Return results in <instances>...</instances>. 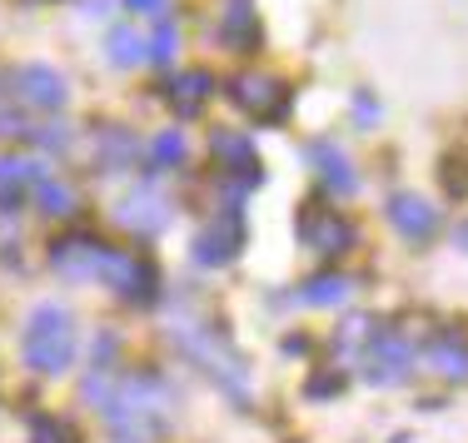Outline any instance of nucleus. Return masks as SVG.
<instances>
[{
    "instance_id": "1a4fd4ad",
    "label": "nucleus",
    "mask_w": 468,
    "mask_h": 443,
    "mask_svg": "<svg viewBox=\"0 0 468 443\" xmlns=\"http://www.w3.org/2000/svg\"><path fill=\"white\" fill-rule=\"evenodd\" d=\"M115 219L125 229H135V235H160V229L170 225V199L154 190V185H135V190L115 205Z\"/></svg>"
},
{
    "instance_id": "4be33fe9",
    "label": "nucleus",
    "mask_w": 468,
    "mask_h": 443,
    "mask_svg": "<svg viewBox=\"0 0 468 443\" xmlns=\"http://www.w3.org/2000/svg\"><path fill=\"white\" fill-rule=\"evenodd\" d=\"M150 164H160V170L185 164V135L180 130H160V135L150 140Z\"/></svg>"
},
{
    "instance_id": "2eb2a0df",
    "label": "nucleus",
    "mask_w": 468,
    "mask_h": 443,
    "mask_svg": "<svg viewBox=\"0 0 468 443\" xmlns=\"http://www.w3.org/2000/svg\"><path fill=\"white\" fill-rule=\"evenodd\" d=\"M189 254H195V264H229L234 254H239V225H234V219H215V225L195 239Z\"/></svg>"
},
{
    "instance_id": "a211bd4d",
    "label": "nucleus",
    "mask_w": 468,
    "mask_h": 443,
    "mask_svg": "<svg viewBox=\"0 0 468 443\" xmlns=\"http://www.w3.org/2000/svg\"><path fill=\"white\" fill-rule=\"evenodd\" d=\"M36 205H40V215H75V205H80V195H75V185L70 180H55V174H46V180L36 185Z\"/></svg>"
},
{
    "instance_id": "9b49d317",
    "label": "nucleus",
    "mask_w": 468,
    "mask_h": 443,
    "mask_svg": "<svg viewBox=\"0 0 468 443\" xmlns=\"http://www.w3.org/2000/svg\"><path fill=\"white\" fill-rule=\"evenodd\" d=\"M388 219H394V229L409 235V239H429L433 229H439V209H433V199H419V195H394L388 199Z\"/></svg>"
},
{
    "instance_id": "0eeeda50",
    "label": "nucleus",
    "mask_w": 468,
    "mask_h": 443,
    "mask_svg": "<svg viewBox=\"0 0 468 443\" xmlns=\"http://www.w3.org/2000/svg\"><path fill=\"white\" fill-rule=\"evenodd\" d=\"M364 359V374H369L374 384H399L409 374V359H414V349H409L404 334H394V329H374L369 349L359 353Z\"/></svg>"
},
{
    "instance_id": "393cba45",
    "label": "nucleus",
    "mask_w": 468,
    "mask_h": 443,
    "mask_svg": "<svg viewBox=\"0 0 468 443\" xmlns=\"http://www.w3.org/2000/svg\"><path fill=\"white\" fill-rule=\"evenodd\" d=\"M130 10H140V16H165V0H125Z\"/></svg>"
},
{
    "instance_id": "4468645a",
    "label": "nucleus",
    "mask_w": 468,
    "mask_h": 443,
    "mask_svg": "<svg viewBox=\"0 0 468 443\" xmlns=\"http://www.w3.org/2000/svg\"><path fill=\"white\" fill-rule=\"evenodd\" d=\"M209 95H215V80H209L205 70H185V75H170V80H165V100H170L175 115H195V110H205Z\"/></svg>"
},
{
    "instance_id": "412c9836",
    "label": "nucleus",
    "mask_w": 468,
    "mask_h": 443,
    "mask_svg": "<svg viewBox=\"0 0 468 443\" xmlns=\"http://www.w3.org/2000/svg\"><path fill=\"white\" fill-rule=\"evenodd\" d=\"M299 299H304V304H344V299H349V280H344V274H319L314 284L299 290Z\"/></svg>"
},
{
    "instance_id": "f3484780",
    "label": "nucleus",
    "mask_w": 468,
    "mask_h": 443,
    "mask_svg": "<svg viewBox=\"0 0 468 443\" xmlns=\"http://www.w3.org/2000/svg\"><path fill=\"white\" fill-rule=\"evenodd\" d=\"M209 154H215V160L225 164V170L254 174V150H250V140L234 135V130H215V135H209Z\"/></svg>"
},
{
    "instance_id": "bb28decb",
    "label": "nucleus",
    "mask_w": 468,
    "mask_h": 443,
    "mask_svg": "<svg viewBox=\"0 0 468 443\" xmlns=\"http://www.w3.org/2000/svg\"><path fill=\"white\" fill-rule=\"evenodd\" d=\"M463 245H468V229H463Z\"/></svg>"
},
{
    "instance_id": "ddd939ff",
    "label": "nucleus",
    "mask_w": 468,
    "mask_h": 443,
    "mask_svg": "<svg viewBox=\"0 0 468 443\" xmlns=\"http://www.w3.org/2000/svg\"><path fill=\"white\" fill-rule=\"evenodd\" d=\"M423 364H429L439 379L463 384V379H468V339H463V334H439V339H429Z\"/></svg>"
},
{
    "instance_id": "39448f33",
    "label": "nucleus",
    "mask_w": 468,
    "mask_h": 443,
    "mask_svg": "<svg viewBox=\"0 0 468 443\" xmlns=\"http://www.w3.org/2000/svg\"><path fill=\"white\" fill-rule=\"evenodd\" d=\"M100 274H105V284H110L120 299H130V304L154 299V264L140 259V254H130V249H105Z\"/></svg>"
},
{
    "instance_id": "7ed1b4c3",
    "label": "nucleus",
    "mask_w": 468,
    "mask_h": 443,
    "mask_svg": "<svg viewBox=\"0 0 468 443\" xmlns=\"http://www.w3.org/2000/svg\"><path fill=\"white\" fill-rule=\"evenodd\" d=\"M75 344H80V334H75L70 309H60V304H36L30 309L26 334H20V353H26L30 369L65 374L75 364Z\"/></svg>"
},
{
    "instance_id": "5701e85b",
    "label": "nucleus",
    "mask_w": 468,
    "mask_h": 443,
    "mask_svg": "<svg viewBox=\"0 0 468 443\" xmlns=\"http://www.w3.org/2000/svg\"><path fill=\"white\" fill-rule=\"evenodd\" d=\"M30 443H75V428L55 414H40L30 418Z\"/></svg>"
},
{
    "instance_id": "9d476101",
    "label": "nucleus",
    "mask_w": 468,
    "mask_h": 443,
    "mask_svg": "<svg viewBox=\"0 0 468 443\" xmlns=\"http://www.w3.org/2000/svg\"><path fill=\"white\" fill-rule=\"evenodd\" d=\"M100 259H105V249L95 245V239H85V235H70V239H55V249H50V264H55V274L60 280H100Z\"/></svg>"
},
{
    "instance_id": "dca6fc26",
    "label": "nucleus",
    "mask_w": 468,
    "mask_h": 443,
    "mask_svg": "<svg viewBox=\"0 0 468 443\" xmlns=\"http://www.w3.org/2000/svg\"><path fill=\"white\" fill-rule=\"evenodd\" d=\"M135 160V135L130 130H95V164L100 170H125Z\"/></svg>"
},
{
    "instance_id": "20e7f679",
    "label": "nucleus",
    "mask_w": 468,
    "mask_h": 443,
    "mask_svg": "<svg viewBox=\"0 0 468 443\" xmlns=\"http://www.w3.org/2000/svg\"><path fill=\"white\" fill-rule=\"evenodd\" d=\"M229 100H234V110H244L250 120L274 125V120L289 110V85L274 80V75L250 70V75H234V80H229Z\"/></svg>"
},
{
    "instance_id": "a878e982",
    "label": "nucleus",
    "mask_w": 468,
    "mask_h": 443,
    "mask_svg": "<svg viewBox=\"0 0 468 443\" xmlns=\"http://www.w3.org/2000/svg\"><path fill=\"white\" fill-rule=\"evenodd\" d=\"M0 95H5V80H0Z\"/></svg>"
},
{
    "instance_id": "f03ea898",
    "label": "nucleus",
    "mask_w": 468,
    "mask_h": 443,
    "mask_svg": "<svg viewBox=\"0 0 468 443\" xmlns=\"http://www.w3.org/2000/svg\"><path fill=\"white\" fill-rule=\"evenodd\" d=\"M170 339L180 344V353L189 364H195L199 374H209V379L219 384L225 394L234 398H250V374H244V364H239V353H234V344L219 329H209V324H199V319H170Z\"/></svg>"
},
{
    "instance_id": "423d86ee",
    "label": "nucleus",
    "mask_w": 468,
    "mask_h": 443,
    "mask_svg": "<svg viewBox=\"0 0 468 443\" xmlns=\"http://www.w3.org/2000/svg\"><path fill=\"white\" fill-rule=\"evenodd\" d=\"M299 239L314 254H329L334 259V254H344L354 245V225L344 215H334L329 205H309L304 215H299Z\"/></svg>"
},
{
    "instance_id": "aec40b11",
    "label": "nucleus",
    "mask_w": 468,
    "mask_h": 443,
    "mask_svg": "<svg viewBox=\"0 0 468 443\" xmlns=\"http://www.w3.org/2000/svg\"><path fill=\"white\" fill-rule=\"evenodd\" d=\"M105 60L120 65V70H130V65L144 60V40H140L130 26H115V30L105 36Z\"/></svg>"
},
{
    "instance_id": "f257e3e1",
    "label": "nucleus",
    "mask_w": 468,
    "mask_h": 443,
    "mask_svg": "<svg viewBox=\"0 0 468 443\" xmlns=\"http://www.w3.org/2000/svg\"><path fill=\"white\" fill-rule=\"evenodd\" d=\"M90 404L105 414L110 434L120 443H154V434L170 424L175 398L165 389V379H154V374H130V379H115V384L90 379Z\"/></svg>"
},
{
    "instance_id": "6ab92c4d",
    "label": "nucleus",
    "mask_w": 468,
    "mask_h": 443,
    "mask_svg": "<svg viewBox=\"0 0 468 443\" xmlns=\"http://www.w3.org/2000/svg\"><path fill=\"white\" fill-rule=\"evenodd\" d=\"M309 160H314V170L329 180V190H339V195L354 190V170L344 164V154L334 150V145H324V140H319V145H309Z\"/></svg>"
},
{
    "instance_id": "b1692460",
    "label": "nucleus",
    "mask_w": 468,
    "mask_h": 443,
    "mask_svg": "<svg viewBox=\"0 0 468 443\" xmlns=\"http://www.w3.org/2000/svg\"><path fill=\"white\" fill-rule=\"evenodd\" d=\"M175 26H165L160 20V30H150V40H144V60H154V65H170V55H175Z\"/></svg>"
},
{
    "instance_id": "f8f14e48",
    "label": "nucleus",
    "mask_w": 468,
    "mask_h": 443,
    "mask_svg": "<svg viewBox=\"0 0 468 443\" xmlns=\"http://www.w3.org/2000/svg\"><path fill=\"white\" fill-rule=\"evenodd\" d=\"M40 160H20V154H0V205H20L26 195H36V185L46 180Z\"/></svg>"
},
{
    "instance_id": "6e6552de",
    "label": "nucleus",
    "mask_w": 468,
    "mask_h": 443,
    "mask_svg": "<svg viewBox=\"0 0 468 443\" xmlns=\"http://www.w3.org/2000/svg\"><path fill=\"white\" fill-rule=\"evenodd\" d=\"M10 95L20 100V110H60L65 105V80H60V70H50V65H20L16 70V80H10Z\"/></svg>"
}]
</instances>
